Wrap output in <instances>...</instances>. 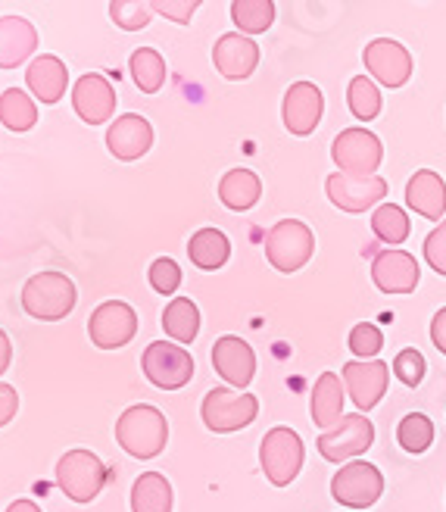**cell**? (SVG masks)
<instances>
[{
  "label": "cell",
  "mask_w": 446,
  "mask_h": 512,
  "mask_svg": "<svg viewBox=\"0 0 446 512\" xmlns=\"http://www.w3.org/2000/svg\"><path fill=\"white\" fill-rule=\"evenodd\" d=\"M116 441L128 456L156 459L166 450L169 422L156 406H147V403L128 406L116 422Z\"/></svg>",
  "instance_id": "cell-1"
},
{
  "label": "cell",
  "mask_w": 446,
  "mask_h": 512,
  "mask_svg": "<svg viewBox=\"0 0 446 512\" xmlns=\"http://www.w3.org/2000/svg\"><path fill=\"white\" fill-rule=\"evenodd\" d=\"M75 285L63 272H38L22 288V310L32 319L57 322L66 319L75 306Z\"/></svg>",
  "instance_id": "cell-2"
},
{
  "label": "cell",
  "mask_w": 446,
  "mask_h": 512,
  "mask_svg": "<svg viewBox=\"0 0 446 512\" xmlns=\"http://www.w3.org/2000/svg\"><path fill=\"white\" fill-rule=\"evenodd\" d=\"M303 459H306V447L294 428L278 425L266 431V438L259 444V466L275 488H291V481L303 469Z\"/></svg>",
  "instance_id": "cell-3"
},
{
  "label": "cell",
  "mask_w": 446,
  "mask_h": 512,
  "mask_svg": "<svg viewBox=\"0 0 446 512\" xmlns=\"http://www.w3.org/2000/svg\"><path fill=\"white\" fill-rule=\"evenodd\" d=\"M312 253H316V235H312V228L300 219H281L269 228L266 235V260L284 272H300L309 260Z\"/></svg>",
  "instance_id": "cell-4"
},
{
  "label": "cell",
  "mask_w": 446,
  "mask_h": 512,
  "mask_svg": "<svg viewBox=\"0 0 446 512\" xmlns=\"http://www.w3.org/2000/svg\"><path fill=\"white\" fill-rule=\"evenodd\" d=\"M200 416H203V425L213 434H231V431H241L256 422L259 400L250 391L213 388L203 397Z\"/></svg>",
  "instance_id": "cell-5"
},
{
  "label": "cell",
  "mask_w": 446,
  "mask_h": 512,
  "mask_svg": "<svg viewBox=\"0 0 446 512\" xmlns=\"http://www.w3.org/2000/svg\"><path fill=\"white\" fill-rule=\"evenodd\" d=\"M57 484L69 500L91 503L107 484V466L91 450H69L57 463Z\"/></svg>",
  "instance_id": "cell-6"
},
{
  "label": "cell",
  "mask_w": 446,
  "mask_h": 512,
  "mask_svg": "<svg viewBox=\"0 0 446 512\" xmlns=\"http://www.w3.org/2000/svg\"><path fill=\"white\" fill-rule=\"evenodd\" d=\"M384 494V475L365 459H350L331 478V497L347 509H369Z\"/></svg>",
  "instance_id": "cell-7"
},
{
  "label": "cell",
  "mask_w": 446,
  "mask_h": 512,
  "mask_svg": "<svg viewBox=\"0 0 446 512\" xmlns=\"http://www.w3.org/2000/svg\"><path fill=\"white\" fill-rule=\"evenodd\" d=\"M331 160L337 163V172L350 175H375L384 160V144L369 128H344L331 144Z\"/></svg>",
  "instance_id": "cell-8"
},
{
  "label": "cell",
  "mask_w": 446,
  "mask_h": 512,
  "mask_svg": "<svg viewBox=\"0 0 446 512\" xmlns=\"http://www.w3.org/2000/svg\"><path fill=\"white\" fill-rule=\"evenodd\" d=\"M375 444V425L365 413H347L334 428L322 431V438L316 441L319 453L328 463H350V459L362 456Z\"/></svg>",
  "instance_id": "cell-9"
},
{
  "label": "cell",
  "mask_w": 446,
  "mask_h": 512,
  "mask_svg": "<svg viewBox=\"0 0 446 512\" xmlns=\"http://www.w3.org/2000/svg\"><path fill=\"white\" fill-rule=\"evenodd\" d=\"M141 369L153 388H160V391H178L194 378L191 353L169 341H153L141 356Z\"/></svg>",
  "instance_id": "cell-10"
},
{
  "label": "cell",
  "mask_w": 446,
  "mask_h": 512,
  "mask_svg": "<svg viewBox=\"0 0 446 512\" xmlns=\"http://www.w3.org/2000/svg\"><path fill=\"white\" fill-rule=\"evenodd\" d=\"M325 191H328V200L334 203L337 210L344 213H365L378 207V203L387 197V182L381 175H350V172H334L328 175L325 182Z\"/></svg>",
  "instance_id": "cell-11"
},
{
  "label": "cell",
  "mask_w": 446,
  "mask_h": 512,
  "mask_svg": "<svg viewBox=\"0 0 446 512\" xmlns=\"http://www.w3.org/2000/svg\"><path fill=\"white\" fill-rule=\"evenodd\" d=\"M362 60L372 79L390 91L403 88L412 79V69H415L409 50L400 41H390V38H375L372 44H365Z\"/></svg>",
  "instance_id": "cell-12"
},
{
  "label": "cell",
  "mask_w": 446,
  "mask_h": 512,
  "mask_svg": "<svg viewBox=\"0 0 446 512\" xmlns=\"http://www.w3.org/2000/svg\"><path fill=\"white\" fill-rule=\"evenodd\" d=\"M88 335H91V344L100 347V350L125 347L131 338L138 335V313L131 310L128 303H122V300L100 303L97 310L91 313Z\"/></svg>",
  "instance_id": "cell-13"
},
{
  "label": "cell",
  "mask_w": 446,
  "mask_h": 512,
  "mask_svg": "<svg viewBox=\"0 0 446 512\" xmlns=\"http://www.w3.org/2000/svg\"><path fill=\"white\" fill-rule=\"evenodd\" d=\"M322 113H325V94L319 85L312 82H294L291 88L284 91V100H281V119H284V128L297 138H306L319 128L322 122Z\"/></svg>",
  "instance_id": "cell-14"
},
{
  "label": "cell",
  "mask_w": 446,
  "mask_h": 512,
  "mask_svg": "<svg viewBox=\"0 0 446 512\" xmlns=\"http://www.w3.org/2000/svg\"><path fill=\"white\" fill-rule=\"evenodd\" d=\"M340 378L347 384V394L353 397L359 413H372V409L384 400L387 384H390V366L381 360H356L344 363Z\"/></svg>",
  "instance_id": "cell-15"
},
{
  "label": "cell",
  "mask_w": 446,
  "mask_h": 512,
  "mask_svg": "<svg viewBox=\"0 0 446 512\" xmlns=\"http://www.w3.org/2000/svg\"><path fill=\"white\" fill-rule=\"evenodd\" d=\"M213 369L228 388H250L256 375V353L244 338L225 335L213 344Z\"/></svg>",
  "instance_id": "cell-16"
},
{
  "label": "cell",
  "mask_w": 446,
  "mask_h": 512,
  "mask_svg": "<svg viewBox=\"0 0 446 512\" xmlns=\"http://www.w3.org/2000/svg\"><path fill=\"white\" fill-rule=\"evenodd\" d=\"M213 63H216L222 79L244 82V79H250V75L256 72V66H259V47H256V41L250 35L228 32L213 47Z\"/></svg>",
  "instance_id": "cell-17"
},
{
  "label": "cell",
  "mask_w": 446,
  "mask_h": 512,
  "mask_svg": "<svg viewBox=\"0 0 446 512\" xmlns=\"http://www.w3.org/2000/svg\"><path fill=\"white\" fill-rule=\"evenodd\" d=\"M72 107L82 122L103 125V122H110V116L116 113V91L107 79H103V75L88 72L72 88Z\"/></svg>",
  "instance_id": "cell-18"
},
{
  "label": "cell",
  "mask_w": 446,
  "mask_h": 512,
  "mask_svg": "<svg viewBox=\"0 0 446 512\" xmlns=\"http://www.w3.org/2000/svg\"><path fill=\"white\" fill-rule=\"evenodd\" d=\"M418 278H422V269L406 250H384L372 263V281L384 294H412L418 288Z\"/></svg>",
  "instance_id": "cell-19"
},
{
  "label": "cell",
  "mask_w": 446,
  "mask_h": 512,
  "mask_svg": "<svg viewBox=\"0 0 446 512\" xmlns=\"http://www.w3.org/2000/svg\"><path fill=\"white\" fill-rule=\"evenodd\" d=\"M153 147V128L144 116L125 113L107 128V150L122 163H135Z\"/></svg>",
  "instance_id": "cell-20"
},
{
  "label": "cell",
  "mask_w": 446,
  "mask_h": 512,
  "mask_svg": "<svg viewBox=\"0 0 446 512\" xmlns=\"http://www.w3.org/2000/svg\"><path fill=\"white\" fill-rule=\"evenodd\" d=\"M406 203L409 210L431 222H443L446 213V182L434 169H418L406 182Z\"/></svg>",
  "instance_id": "cell-21"
},
{
  "label": "cell",
  "mask_w": 446,
  "mask_h": 512,
  "mask_svg": "<svg viewBox=\"0 0 446 512\" xmlns=\"http://www.w3.org/2000/svg\"><path fill=\"white\" fill-rule=\"evenodd\" d=\"M38 50V29L22 16H0V69H16Z\"/></svg>",
  "instance_id": "cell-22"
},
{
  "label": "cell",
  "mask_w": 446,
  "mask_h": 512,
  "mask_svg": "<svg viewBox=\"0 0 446 512\" xmlns=\"http://www.w3.org/2000/svg\"><path fill=\"white\" fill-rule=\"evenodd\" d=\"M344 388H347V384L340 381L337 372H322L316 378V388H312V394H309L312 425L328 431V428H334L340 419H344Z\"/></svg>",
  "instance_id": "cell-23"
},
{
  "label": "cell",
  "mask_w": 446,
  "mask_h": 512,
  "mask_svg": "<svg viewBox=\"0 0 446 512\" xmlns=\"http://www.w3.org/2000/svg\"><path fill=\"white\" fill-rule=\"evenodd\" d=\"M25 85H29V91L35 94V100H41V104H60L66 94V85H69L66 63L54 54L35 57L29 72H25Z\"/></svg>",
  "instance_id": "cell-24"
},
{
  "label": "cell",
  "mask_w": 446,
  "mask_h": 512,
  "mask_svg": "<svg viewBox=\"0 0 446 512\" xmlns=\"http://www.w3.org/2000/svg\"><path fill=\"white\" fill-rule=\"evenodd\" d=\"M259 197H262V182H259L256 172H250V169H231V172L222 175L219 200L225 203L231 213L253 210L256 203H259Z\"/></svg>",
  "instance_id": "cell-25"
},
{
  "label": "cell",
  "mask_w": 446,
  "mask_h": 512,
  "mask_svg": "<svg viewBox=\"0 0 446 512\" xmlns=\"http://www.w3.org/2000/svg\"><path fill=\"white\" fill-rule=\"evenodd\" d=\"M188 256L197 269L216 272L228 263L231 241L225 238V232H219V228H200V232H194L188 241Z\"/></svg>",
  "instance_id": "cell-26"
},
{
  "label": "cell",
  "mask_w": 446,
  "mask_h": 512,
  "mask_svg": "<svg viewBox=\"0 0 446 512\" xmlns=\"http://www.w3.org/2000/svg\"><path fill=\"white\" fill-rule=\"evenodd\" d=\"M131 512H172V484L160 472H144L131 488Z\"/></svg>",
  "instance_id": "cell-27"
},
{
  "label": "cell",
  "mask_w": 446,
  "mask_h": 512,
  "mask_svg": "<svg viewBox=\"0 0 446 512\" xmlns=\"http://www.w3.org/2000/svg\"><path fill=\"white\" fill-rule=\"evenodd\" d=\"M163 328H166V335L172 341L191 344L197 338V331H200V310H197V303L191 297H175L166 306V313H163Z\"/></svg>",
  "instance_id": "cell-28"
},
{
  "label": "cell",
  "mask_w": 446,
  "mask_h": 512,
  "mask_svg": "<svg viewBox=\"0 0 446 512\" xmlns=\"http://www.w3.org/2000/svg\"><path fill=\"white\" fill-rule=\"evenodd\" d=\"M128 69L138 91L144 94H156L166 85V60L160 57V50H153V47H138L135 54H131Z\"/></svg>",
  "instance_id": "cell-29"
},
{
  "label": "cell",
  "mask_w": 446,
  "mask_h": 512,
  "mask_svg": "<svg viewBox=\"0 0 446 512\" xmlns=\"http://www.w3.org/2000/svg\"><path fill=\"white\" fill-rule=\"evenodd\" d=\"M231 22L241 35H262L275 22V0H231Z\"/></svg>",
  "instance_id": "cell-30"
},
{
  "label": "cell",
  "mask_w": 446,
  "mask_h": 512,
  "mask_svg": "<svg viewBox=\"0 0 446 512\" xmlns=\"http://www.w3.org/2000/svg\"><path fill=\"white\" fill-rule=\"evenodd\" d=\"M0 122H4L10 132H29L38 122V104L25 91L7 88L0 94Z\"/></svg>",
  "instance_id": "cell-31"
},
{
  "label": "cell",
  "mask_w": 446,
  "mask_h": 512,
  "mask_svg": "<svg viewBox=\"0 0 446 512\" xmlns=\"http://www.w3.org/2000/svg\"><path fill=\"white\" fill-rule=\"evenodd\" d=\"M347 107H350V113L359 122H372V119L381 116L384 100H381V91H378L372 75H356V79L350 82V88H347Z\"/></svg>",
  "instance_id": "cell-32"
},
{
  "label": "cell",
  "mask_w": 446,
  "mask_h": 512,
  "mask_svg": "<svg viewBox=\"0 0 446 512\" xmlns=\"http://www.w3.org/2000/svg\"><path fill=\"white\" fill-rule=\"evenodd\" d=\"M372 232H375L378 241L397 247V244H403L409 238L412 222H409L406 210L397 207V203H381V207L372 213Z\"/></svg>",
  "instance_id": "cell-33"
},
{
  "label": "cell",
  "mask_w": 446,
  "mask_h": 512,
  "mask_svg": "<svg viewBox=\"0 0 446 512\" xmlns=\"http://www.w3.org/2000/svg\"><path fill=\"white\" fill-rule=\"evenodd\" d=\"M397 441L406 453H425L434 444V422L425 413H409L397 425Z\"/></svg>",
  "instance_id": "cell-34"
},
{
  "label": "cell",
  "mask_w": 446,
  "mask_h": 512,
  "mask_svg": "<svg viewBox=\"0 0 446 512\" xmlns=\"http://www.w3.org/2000/svg\"><path fill=\"white\" fill-rule=\"evenodd\" d=\"M110 19L122 32H141L153 19L150 0H110Z\"/></svg>",
  "instance_id": "cell-35"
},
{
  "label": "cell",
  "mask_w": 446,
  "mask_h": 512,
  "mask_svg": "<svg viewBox=\"0 0 446 512\" xmlns=\"http://www.w3.org/2000/svg\"><path fill=\"white\" fill-rule=\"evenodd\" d=\"M350 350L356 360H378V353L384 350V335L381 328L372 322H359L350 331Z\"/></svg>",
  "instance_id": "cell-36"
},
{
  "label": "cell",
  "mask_w": 446,
  "mask_h": 512,
  "mask_svg": "<svg viewBox=\"0 0 446 512\" xmlns=\"http://www.w3.org/2000/svg\"><path fill=\"white\" fill-rule=\"evenodd\" d=\"M425 372H428V363L425 356L418 353L415 347H406L397 353V360H393V375H397L406 388H418V384L425 381Z\"/></svg>",
  "instance_id": "cell-37"
},
{
  "label": "cell",
  "mask_w": 446,
  "mask_h": 512,
  "mask_svg": "<svg viewBox=\"0 0 446 512\" xmlns=\"http://www.w3.org/2000/svg\"><path fill=\"white\" fill-rule=\"evenodd\" d=\"M147 278H150V288L153 291L175 294L181 288V266L175 260H169V256H160V260H153Z\"/></svg>",
  "instance_id": "cell-38"
},
{
  "label": "cell",
  "mask_w": 446,
  "mask_h": 512,
  "mask_svg": "<svg viewBox=\"0 0 446 512\" xmlns=\"http://www.w3.org/2000/svg\"><path fill=\"white\" fill-rule=\"evenodd\" d=\"M425 263L437 275H446V219L437 222V228L425 238Z\"/></svg>",
  "instance_id": "cell-39"
},
{
  "label": "cell",
  "mask_w": 446,
  "mask_h": 512,
  "mask_svg": "<svg viewBox=\"0 0 446 512\" xmlns=\"http://www.w3.org/2000/svg\"><path fill=\"white\" fill-rule=\"evenodd\" d=\"M153 4V13L166 16L169 22H178V25H188L191 16L197 13L200 0H150Z\"/></svg>",
  "instance_id": "cell-40"
},
{
  "label": "cell",
  "mask_w": 446,
  "mask_h": 512,
  "mask_svg": "<svg viewBox=\"0 0 446 512\" xmlns=\"http://www.w3.org/2000/svg\"><path fill=\"white\" fill-rule=\"evenodd\" d=\"M19 413V394L13 384H4L0 381V428L7 422H13V416Z\"/></svg>",
  "instance_id": "cell-41"
},
{
  "label": "cell",
  "mask_w": 446,
  "mask_h": 512,
  "mask_svg": "<svg viewBox=\"0 0 446 512\" xmlns=\"http://www.w3.org/2000/svg\"><path fill=\"white\" fill-rule=\"evenodd\" d=\"M431 344L446 356V306H443V310H437L434 319H431Z\"/></svg>",
  "instance_id": "cell-42"
},
{
  "label": "cell",
  "mask_w": 446,
  "mask_h": 512,
  "mask_svg": "<svg viewBox=\"0 0 446 512\" xmlns=\"http://www.w3.org/2000/svg\"><path fill=\"white\" fill-rule=\"evenodd\" d=\"M10 360H13V344H10V338L4 335V331H0V375L10 369Z\"/></svg>",
  "instance_id": "cell-43"
},
{
  "label": "cell",
  "mask_w": 446,
  "mask_h": 512,
  "mask_svg": "<svg viewBox=\"0 0 446 512\" xmlns=\"http://www.w3.org/2000/svg\"><path fill=\"white\" fill-rule=\"evenodd\" d=\"M7 512H41V506L32 503V500H13V503L7 506Z\"/></svg>",
  "instance_id": "cell-44"
}]
</instances>
